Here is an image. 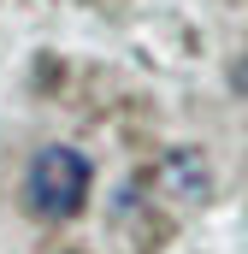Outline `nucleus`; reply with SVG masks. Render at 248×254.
I'll use <instances>...</instances> for the list:
<instances>
[{"mask_svg": "<svg viewBox=\"0 0 248 254\" xmlns=\"http://www.w3.org/2000/svg\"><path fill=\"white\" fill-rule=\"evenodd\" d=\"M89 160L77 154V148H65V142H48L36 160H30V172H24V195H30V213H42V219H71V213H83V195H89Z\"/></svg>", "mask_w": 248, "mask_h": 254, "instance_id": "f257e3e1", "label": "nucleus"}, {"mask_svg": "<svg viewBox=\"0 0 248 254\" xmlns=\"http://www.w3.org/2000/svg\"><path fill=\"white\" fill-rule=\"evenodd\" d=\"M160 184L178 195V201H207V190H213L207 160H201L195 148H172V154L160 160Z\"/></svg>", "mask_w": 248, "mask_h": 254, "instance_id": "f03ea898", "label": "nucleus"}]
</instances>
